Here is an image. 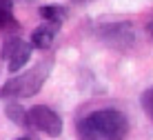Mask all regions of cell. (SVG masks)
Segmentation results:
<instances>
[{
  "mask_svg": "<svg viewBox=\"0 0 153 140\" xmlns=\"http://www.w3.org/2000/svg\"><path fill=\"white\" fill-rule=\"evenodd\" d=\"M80 140H124L129 133V120L118 109H98L78 122Z\"/></svg>",
  "mask_w": 153,
  "mask_h": 140,
  "instance_id": "cell-1",
  "label": "cell"
},
{
  "mask_svg": "<svg viewBox=\"0 0 153 140\" xmlns=\"http://www.w3.org/2000/svg\"><path fill=\"white\" fill-rule=\"evenodd\" d=\"M51 67H53V58H47V60L42 58V60L36 62L29 71H25V73H20V76L7 80L4 87L0 89V98L2 100H7V98L16 100V98H31V96H36L42 89L45 80L49 78Z\"/></svg>",
  "mask_w": 153,
  "mask_h": 140,
  "instance_id": "cell-2",
  "label": "cell"
},
{
  "mask_svg": "<svg viewBox=\"0 0 153 140\" xmlns=\"http://www.w3.org/2000/svg\"><path fill=\"white\" fill-rule=\"evenodd\" d=\"M98 38L104 42V45L113 47V49H129L131 45L135 42V34H133V27L129 22H107V25H100L96 29Z\"/></svg>",
  "mask_w": 153,
  "mask_h": 140,
  "instance_id": "cell-3",
  "label": "cell"
},
{
  "mask_svg": "<svg viewBox=\"0 0 153 140\" xmlns=\"http://www.w3.org/2000/svg\"><path fill=\"white\" fill-rule=\"evenodd\" d=\"M29 127L36 131H42L51 138H58L62 133V118L56 114L53 109L45 105H38L33 109H29Z\"/></svg>",
  "mask_w": 153,
  "mask_h": 140,
  "instance_id": "cell-4",
  "label": "cell"
},
{
  "mask_svg": "<svg viewBox=\"0 0 153 140\" xmlns=\"http://www.w3.org/2000/svg\"><path fill=\"white\" fill-rule=\"evenodd\" d=\"M31 47H33L31 42H25L22 38H18V36H13V38H9L4 42L2 45V60H7L9 71H18V69H22L25 64L29 62Z\"/></svg>",
  "mask_w": 153,
  "mask_h": 140,
  "instance_id": "cell-5",
  "label": "cell"
},
{
  "mask_svg": "<svg viewBox=\"0 0 153 140\" xmlns=\"http://www.w3.org/2000/svg\"><path fill=\"white\" fill-rule=\"evenodd\" d=\"M58 29H60V25H56V22L40 25L38 29H33V34H31V45H33L36 49L47 51L51 47V42H53V38L58 36Z\"/></svg>",
  "mask_w": 153,
  "mask_h": 140,
  "instance_id": "cell-6",
  "label": "cell"
},
{
  "mask_svg": "<svg viewBox=\"0 0 153 140\" xmlns=\"http://www.w3.org/2000/svg\"><path fill=\"white\" fill-rule=\"evenodd\" d=\"M38 13L45 22H56V25H62L67 18V9L60 7V4H42L38 9Z\"/></svg>",
  "mask_w": 153,
  "mask_h": 140,
  "instance_id": "cell-7",
  "label": "cell"
},
{
  "mask_svg": "<svg viewBox=\"0 0 153 140\" xmlns=\"http://www.w3.org/2000/svg\"><path fill=\"white\" fill-rule=\"evenodd\" d=\"M4 116L11 122L20 125V127H29V111H25L16 100H9L7 105H4Z\"/></svg>",
  "mask_w": 153,
  "mask_h": 140,
  "instance_id": "cell-8",
  "label": "cell"
},
{
  "mask_svg": "<svg viewBox=\"0 0 153 140\" xmlns=\"http://www.w3.org/2000/svg\"><path fill=\"white\" fill-rule=\"evenodd\" d=\"M13 0H0V29H9L16 27L13 20Z\"/></svg>",
  "mask_w": 153,
  "mask_h": 140,
  "instance_id": "cell-9",
  "label": "cell"
},
{
  "mask_svg": "<svg viewBox=\"0 0 153 140\" xmlns=\"http://www.w3.org/2000/svg\"><path fill=\"white\" fill-rule=\"evenodd\" d=\"M140 105H142V111L146 114V118L153 122V87H149L146 91H142L140 96Z\"/></svg>",
  "mask_w": 153,
  "mask_h": 140,
  "instance_id": "cell-10",
  "label": "cell"
},
{
  "mask_svg": "<svg viewBox=\"0 0 153 140\" xmlns=\"http://www.w3.org/2000/svg\"><path fill=\"white\" fill-rule=\"evenodd\" d=\"M146 34H149V38L153 40V20H151L149 25H146Z\"/></svg>",
  "mask_w": 153,
  "mask_h": 140,
  "instance_id": "cell-11",
  "label": "cell"
},
{
  "mask_svg": "<svg viewBox=\"0 0 153 140\" xmlns=\"http://www.w3.org/2000/svg\"><path fill=\"white\" fill-rule=\"evenodd\" d=\"M18 140H38L36 136H22V138H18Z\"/></svg>",
  "mask_w": 153,
  "mask_h": 140,
  "instance_id": "cell-12",
  "label": "cell"
},
{
  "mask_svg": "<svg viewBox=\"0 0 153 140\" xmlns=\"http://www.w3.org/2000/svg\"><path fill=\"white\" fill-rule=\"evenodd\" d=\"M73 2H78V4H84V2H91V0H73Z\"/></svg>",
  "mask_w": 153,
  "mask_h": 140,
  "instance_id": "cell-13",
  "label": "cell"
}]
</instances>
